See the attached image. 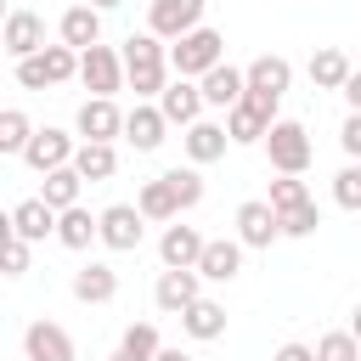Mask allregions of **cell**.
Instances as JSON below:
<instances>
[{
    "label": "cell",
    "mask_w": 361,
    "mask_h": 361,
    "mask_svg": "<svg viewBox=\"0 0 361 361\" xmlns=\"http://www.w3.org/2000/svg\"><path fill=\"white\" fill-rule=\"evenodd\" d=\"M124 73H130L135 102H158L164 85L175 79V68H169V39H158L152 28L130 34V39H124Z\"/></svg>",
    "instance_id": "1"
},
{
    "label": "cell",
    "mask_w": 361,
    "mask_h": 361,
    "mask_svg": "<svg viewBox=\"0 0 361 361\" xmlns=\"http://www.w3.org/2000/svg\"><path fill=\"white\" fill-rule=\"evenodd\" d=\"M11 79H17L23 90H51V85H68V79H79V51L56 39V45H45V51H34V56L11 62Z\"/></svg>",
    "instance_id": "2"
},
{
    "label": "cell",
    "mask_w": 361,
    "mask_h": 361,
    "mask_svg": "<svg viewBox=\"0 0 361 361\" xmlns=\"http://www.w3.org/2000/svg\"><path fill=\"white\" fill-rule=\"evenodd\" d=\"M226 62V34L220 28H192V34H180L175 45H169V68L180 73V79H203L209 68H220Z\"/></svg>",
    "instance_id": "3"
},
{
    "label": "cell",
    "mask_w": 361,
    "mask_h": 361,
    "mask_svg": "<svg viewBox=\"0 0 361 361\" xmlns=\"http://www.w3.org/2000/svg\"><path fill=\"white\" fill-rule=\"evenodd\" d=\"M265 158H271V169H276V175H305V169H310V158H316L310 130H305L299 118H276V124H271V135H265Z\"/></svg>",
    "instance_id": "4"
},
{
    "label": "cell",
    "mask_w": 361,
    "mask_h": 361,
    "mask_svg": "<svg viewBox=\"0 0 361 361\" xmlns=\"http://www.w3.org/2000/svg\"><path fill=\"white\" fill-rule=\"evenodd\" d=\"M79 85H85L90 96H118V90H130L124 51H113V45H90V51H79Z\"/></svg>",
    "instance_id": "5"
},
{
    "label": "cell",
    "mask_w": 361,
    "mask_h": 361,
    "mask_svg": "<svg viewBox=\"0 0 361 361\" xmlns=\"http://www.w3.org/2000/svg\"><path fill=\"white\" fill-rule=\"evenodd\" d=\"M288 85H293V62H288V56L265 51V56H254V62H248V102H259L265 113H276V107H282Z\"/></svg>",
    "instance_id": "6"
},
{
    "label": "cell",
    "mask_w": 361,
    "mask_h": 361,
    "mask_svg": "<svg viewBox=\"0 0 361 361\" xmlns=\"http://www.w3.org/2000/svg\"><path fill=\"white\" fill-rule=\"evenodd\" d=\"M197 299H203V271H197V265H164V271H158L152 305H158L164 316H180V310L197 305Z\"/></svg>",
    "instance_id": "7"
},
{
    "label": "cell",
    "mask_w": 361,
    "mask_h": 361,
    "mask_svg": "<svg viewBox=\"0 0 361 361\" xmlns=\"http://www.w3.org/2000/svg\"><path fill=\"white\" fill-rule=\"evenodd\" d=\"M147 214L135 209V203H107L102 209V248L107 254H135L141 248V237H147Z\"/></svg>",
    "instance_id": "8"
},
{
    "label": "cell",
    "mask_w": 361,
    "mask_h": 361,
    "mask_svg": "<svg viewBox=\"0 0 361 361\" xmlns=\"http://www.w3.org/2000/svg\"><path fill=\"white\" fill-rule=\"evenodd\" d=\"M73 135L79 141H118L124 135V107L113 96H85L73 113Z\"/></svg>",
    "instance_id": "9"
},
{
    "label": "cell",
    "mask_w": 361,
    "mask_h": 361,
    "mask_svg": "<svg viewBox=\"0 0 361 361\" xmlns=\"http://www.w3.org/2000/svg\"><path fill=\"white\" fill-rule=\"evenodd\" d=\"M231 226H237V243H243V248H271V243L282 237V214L271 209V197H248V203H237Z\"/></svg>",
    "instance_id": "10"
},
{
    "label": "cell",
    "mask_w": 361,
    "mask_h": 361,
    "mask_svg": "<svg viewBox=\"0 0 361 361\" xmlns=\"http://www.w3.org/2000/svg\"><path fill=\"white\" fill-rule=\"evenodd\" d=\"M203 11H209V0H152V6H147V28L175 45L180 34L203 28Z\"/></svg>",
    "instance_id": "11"
},
{
    "label": "cell",
    "mask_w": 361,
    "mask_h": 361,
    "mask_svg": "<svg viewBox=\"0 0 361 361\" xmlns=\"http://www.w3.org/2000/svg\"><path fill=\"white\" fill-rule=\"evenodd\" d=\"M73 152H79V135H68V130H56V124H39L34 141H28V152H23V164H28L34 175H51V169L73 164Z\"/></svg>",
    "instance_id": "12"
},
{
    "label": "cell",
    "mask_w": 361,
    "mask_h": 361,
    "mask_svg": "<svg viewBox=\"0 0 361 361\" xmlns=\"http://www.w3.org/2000/svg\"><path fill=\"white\" fill-rule=\"evenodd\" d=\"M23 355H28V361H79L68 327H62V322H45V316H34V322L23 327Z\"/></svg>",
    "instance_id": "13"
},
{
    "label": "cell",
    "mask_w": 361,
    "mask_h": 361,
    "mask_svg": "<svg viewBox=\"0 0 361 361\" xmlns=\"http://www.w3.org/2000/svg\"><path fill=\"white\" fill-rule=\"evenodd\" d=\"M169 118H164V107L158 102H135L130 113H124V141L135 147V152H158L164 141H169Z\"/></svg>",
    "instance_id": "14"
},
{
    "label": "cell",
    "mask_w": 361,
    "mask_h": 361,
    "mask_svg": "<svg viewBox=\"0 0 361 361\" xmlns=\"http://www.w3.org/2000/svg\"><path fill=\"white\" fill-rule=\"evenodd\" d=\"M226 147H231L226 118H197V124L180 130V152H186V164H197V169H203V164H220Z\"/></svg>",
    "instance_id": "15"
},
{
    "label": "cell",
    "mask_w": 361,
    "mask_h": 361,
    "mask_svg": "<svg viewBox=\"0 0 361 361\" xmlns=\"http://www.w3.org/2000/svg\"><path fill=\"white\" fill-rule=\"evenodd\" d=\"M0 45H6V56L11 62H23V56H34V51H45V17L39 11H6V28H0Z\"/></svg>",
    "instance_id": "16"
},
{
    "label": "cell",
    "mask_w": 361,
    "mask_h": 361,
    "mask_svg": "<svg viewBox=\"0 0 361 361\" xmlns=\"http://www.w3.org/2000/svg\"><path fill=\"white\" fill-rule=\"evenodd\" d=\"M158 107H164V118H169V124H180V130H186V124H197V118H203V107H209V102H203V85H197V79H180V73H175V79L164 85Z\"/></svg>",
    "instance_id": "17"
},
{
    "label": "cell",
    "mask_w": 361,
    "mask_h": 361,
    "mask_svg": "<svg viewBox=\"0 0 361 361\" xmlns=\"http://www.w3.org/2000/svg\"><path fill=\"white\" fill-rule=\"evenodd\" d=\"M271 124H276V113H265V107H259V102H248V96L226 113V135H231V147H265Z\"/></svg>",
    "instance_id": "18"
},
{
    "label": "cell",
    "mask_w": 361,
    "mask_h": 361,
    "mask_svg": "<svg viewBox=\"0 0 361 361\" xmlns=\"http://www.w3.org/2000/svg\"><path fill=\"white\" fill-rule=\"evenodd\" d=\"M56 39H62V45H73V51H90V45H102V11H96L90 0L68 6V11L56 17Z\"/></svg>",
    "instance_id": "19"
},
{
    "label": "cell",
    "mask_w": 361,
    "mask_h": 361,
    "mask_svg": "<svg viewBox=\"0 0 361 361\" xmlns=\"http://www.w3.org/2000/svg\"><path fill=\"white\" fill-rule=\"evenodd\" d=\"M197 85H203V102H209V107L231 113V107L248 96V68H231V62H220V68H209Z\"/></svg>",
    "instance_id": "20"
},
{
    "label": "cell",
    "mask_w": 361,
    "mask_h": 361,
    "mask_svg": "<svg viewBox=\"0 0 361 361\" xmlns=\"http://www.w3.org/2000/svg\"><path fill=\"white\" fill-rule=\"evenodd\" d=\"M6 231H17V237H28V243H45V237H56V209L34 192V197H23L17 209H11V220H6Z\"/></svg>",
    "instance_id": "21"
},
{
    "label": "cell",
    "mask_w": 361,
    "mask_h": 361,
    "mask_svg": "<svg viewBox=\"0 0 361 361\" xmlns=\"http://www.w3.org/2000/svg\"><path fill=\"white\" fill-rule=\"evenodd\" d=\"M203 248H209V237H203L197 226H180V220H169L164 237H158V259H164V265H197Z\"/></svg>",
    "instance_id": "22"
},
{
    "label": "cell",
    "mask_w": 361,
    "mask_h": 361,
    "mask_svg": "<svg viewBox=\"0 0 361 361\" xmlns=\"http://www.w3.org/2000/svg\"><path fill=\"white\" fill-rule=\"evenodd\" d=\"M243 243L237 237H209V248H203V259H197V271H203V282H237L243 276Z\"/></svg>",
    "instance_id": "23"
},
{
    "label": "cell",
    "mask_w": 361,
    "mask_h": 361,
    "mask_svg": "<svg viewBox=\"0 0 361 361\" xmlns=\"http://www.w3.org/2000/svg\"><path fill=\"white\" fill-rule=\"evenodd\" d=\"M180 333H186L192 344H214V338H226V305L203 293L197 305H186V310H180Z\"/></svg>",
    "instance_id": "24"
},
{
    "label": "cell",
    "mask_w": 361,
    "mask_h": 361,
    "mask_svg": "<svg viewBox=\"0 0 361 361\" xmlns=\"http://www.w3.org/2000/svg\"><path fill=\"white\" fill-rule=\"evenodd\" d=\"M56 243H62V248H73V254H85L90 243H102V214H90L85 203L62 209V214H56Z\"/></svg>",
    "instance_id": "25"
},
{
    "label": "cell",
    "mask_w": 361,
    "mask_h": 361,
    "mask_svg": "<svg viewBox=\"0 0 361 361\" xmlns=\"http://www.w3.org/2000/svg\"><path fill=\"white\" fill-rule=\"evenodd\" d=\"M113 293H118V271L107 259H90V265L73 271V299L79 305H113Z\"/></svg>",
    "instance_id": "26"
},
{
    "label": "cell",
    "mask_w": 361,
    "mask_h": 361,
    "mask_svg": "<svg viewBox=\"0 0 361 361\" xmlns=\"http://www.w3.org/2000/svg\"><path fill=\"white\" fill-rule=\"evenodd\" d=\"M305 73H310V85H316V90H344V79L355 73V62H350L338 45H322V51H310Z\"/></svg>",
    "instance_id": "27"
},
{
    "label": "cell",
    "mask_w": 361,
    "mask_h": 361,
    "mask_svg": "<svg viewBox=\"0 0 361 361\" xmlns=\"http://www.w3.org/2000/svg\"><path fill=\"white\" fill-rule=\"evenodd\" d=\"M135 209H141L152 226H169V220H180V197H175V186H169L164 175L141 180V192H135Z\"/></svg>",
    "instance_id": "28"
},
{
    "label": "cell",
    "mask_w": 361,
    "mask_h": 361,
    "mask_svg": "<svg viewBox=\"0 0 361 361\" xmlns=\"http://www.w3.org/2000/svg\"><path fill=\"white\" fill-rule=\"evenodd\" d=\"M39 197L62 214V209H73L79 197H85V175L73 169V164H62V169H51V175H39Z\"/></svg>",
    "instance_id": "29"
},
{
    "label": "cell",
    "mask_w": 361,
    "mask_h": 361,
    "mask_svg": "<svg viewBox=\"0 0 361 361\" xmlns=\"http://www.w3.org/2000/svg\"><path fill=\"white\" fill-rule=\"evenodd\" d=\"M73 169H79L85 180H113V175H118V147H113V141H79Z\"/></svg>",
    "instance_id": "30"
},
{
    "label": "cell",
    "mask_w": 361,
    "mask_h": 361,
    "mask_svg": "<svg viewBox=\"0 0 361 361\" xmlns=\"http://www.w3.org/2000/svg\"><path fill=\"white\" fill-rule=\"evenodd\" d=\"M34 130H39V124H34L23 107H6V113H0V152H6V158H23L28 141H34Z\"/></svg>",
    "instance_id": "31"
},
{
    "label": "cell",
    "mask_w": 361,
    "mask_h": 361,
    "mask_svg": "<svg viewBox=\"0 0 361 361\" xmlns=\"http://www.w3.org/2000/svg\"><path fill=\"white\" fill-rule=\"evenodd\" d=\"M164 180L175 186L180 214H186V209H197V203H203V192H209V186H203V175H197V164H175V169H164Z\"/></svg>",
    "instance_id": "32"
},
{
    "label": "cell",
    "mask_w": 361,
    "mask_h": 361,
    "mask_svg": "<svg viewBox=\"0 0 361 361\" xmlns=\"http://www.w3.org/2000/svg\"><path fill=\"white\" fill-rule=\"evenodd\" d=\"M118 350H124V355H135V361H152L164 344H158V327H152V322H130V327H124V338H118Z\"/></svg>",
    "instance_id": "33"
},
{
    "label": "cell",
    "mask_w": 361,
    "mask_h": 361,
    "mask_svg": "<svg viewBox=\"0 0 361 361\" xmlns=\"http://www.w3.org/2000/svg\"><path fill=\"white\" fill-rule=\"evenodd\" d=\"M316 361H361V338H355L350 327L322 333V338H316Z\"/></svg>",
    "instance_id": "34"
},
{
    "label": "cell",
    "mask_w": 361,
    "mask_h": 361,
    "mask_svg": "<svg viewBox=\"0 0 361 361\" xmlns=\"http://www.w3.org/2000/svg\"><path fill=\"white\" fill-rule=\"evenodd\" d=\"M333 203L350 209V214H361V158H350V164L333 175Z\"/></svg>",
    "instance_id": "35"
},
{
    "label": "cell",
    "mask_w": 361,
    "mask_h": 361,
    "mask_svg": "<svg viewBox=\"0 0 361 361\" xmlns=\"http://www.w3.org/2000/svg\"><path fill=\"white\" fill-rule=\"evenodd\" d=\"M299 203H310V186H305L299 175H276V180H271V209L288 214V209H299Z\"/></svg>",
    "instance_id": "36"
},
{
    "label": "cell",
    "mask_w": 361,
    "mask_h": 361,
    "mask_svg": "<svg viewBox=\"0 0 361 361\" xmlns=\"http://www.w3.org/2000/svg\"><path fill=\"white\" fill-rule=\"evenodd\" d=\"M316 226H322V209H316V197L282 214V237H316Z\"/></svg>",
    "instance_id": "37"
},
{
    "label": "cell",
    "mask_w": 361,
    "mask_h": 361,
    "mask_svg": "<svg viewBox=\"0 0 361 361\" xmlns=\"http://www.w3.org/2000/svg\"><path fill=\"white\" fill-rule=\"evenodd\" d=\"M28 237H17V231H6V276H23L28 271Z\"/></svg>",
    "instance_id": "38"
},
{
    "label": "cell",
    "mask_w": 361,
    "mask_h": 361,
    "mask_svg": "<svg viewBox=\"0 0 361 361\" xmlns=\"http://www.w3.org/2000/svg\"><path fill=\"white\" fill-rule=\"evenodd\" d=\"M338 147H344V158H361V113H344V124H338Z\"/></svg>",
    "instance_id": "39"
},
{
    "label": "cell",
    "mask_w": 361,
    "mask_h": 361,
    "mask_svg": "<svg viewBox=\"0 0 361 361\" xmlns=\"http://www.w3.org/2000/svg\"><path fill=\"white\" fill-rule=\"evenodd\" d=\"M271 361H316V344H299V338H288V344H282Z\"/></svg>",
    "instance_id": "40"
},
{
    "label": "cell",
    "mask_w": 361,
    "mask_h": 361,
    "mask_svg": "<svg viewBox=\"0 0 361 361\" xmlns=\"http://www.w3.org/2000/svg\"><path fill=\"white\" fill-rule=\"evenodd\" d=\"M338 96H344V107H350V113H361V68L344 79V90H338Z\"/></svg>",
    "instance_id": "41"
},
{
    "label": "cell",
    "mask_w": 361,
    "mask_h": 361,
    "mask_svg": "<svg viewBox=\"0 0 361 361\" xmlns=\"http://www.w3.org/2000/svg\"><path fill=\"white\" fill-rule=\"evenodd\" d=\"M152 361H192V355H186V350H180V344H169V350H158V355H152Z\"/></svg>",
    "instance_id": "42"
},
{
    "label": "cell",
    "mask_w": 361,
    "mask_h": 361,
    "mask_svg": "<svg viewBox=\"0 0 361 361\" xmlns=\"http://www.w3.org/2000/svg\"><path fill=\"white\" fill-rule=\"evenodd\" d=\"M90 6H96V11H118L124 0H90Z\"/></svg>",
    "instance_id": "43"
},
{
    "label": "cell",
    "mask_w": 361,
    "mask_h": 361,
    "mask_svg": "<svg viewBox=\"0 0 361 361\" xmlns=\"http://www.w3.org/2000/svg\"><path fill=\"white\" fill-rule=\"evenodd\" d=\"M350 333H355V338H361V305H355V310H350Z\"/></svg>",
    "instance_id": "44"
},
{
    "label": "cell",
    "mask_w": 361,
    "mask_h": 361,
    "mask_svg": "<svg viewBox=\"0 0 361 361\" xmlns=\"http://www.w3.org/2000/svg\"><path fill=\"white\" fill-rule=\"evenodd\" d=\"M107 361H135V355H124V350H113V355H107Z\"/></svg>",
    "instance_id": "45"
},
{
    "label": "cell",
    "mask_w": 361,
    "mask_h": 361,
    "mask_svg": "<svg viewBox=\"0 0 361 361\" xmlns=\"http://www.w3.org/2000/svg\"><path fill=\"white\" fill-rule=\"evenodd\" d=\"M23 361H28V355H23Z\"/></svg>",
    "instance_id": "46"
}]
</instances>
